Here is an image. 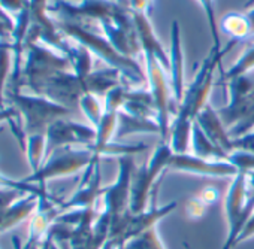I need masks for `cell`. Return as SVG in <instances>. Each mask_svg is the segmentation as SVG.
Masks as SVG:
<instances>
[{
    "mask_svg": "<svg viewBox=\"0 0 254 249\" xmlns=\"http://www.w3.org/2000/svg\"><path fill=\"white\" fill-rule=\"evenodd\" d=\"M57 26L63 35L72 38L76 44L88 48L93 54L108 63L109 67L120 70L123 75V81H127V85L142 84L145 81V73L142 72L139 64L133 58L120 54L106 38L87 30L84 26L75 21L62 20L60 23H57Z\"/></svg>",
    "mask_w": 254,
    "mask_h": 249,
    "instance_id": "6da1fadb",
    "label": "cell"
},
{
    "mask_svg": "<svg viewBox=\"0 0 254 249\" xmlns=\"http://www.w3.org/2000/svg\"><path fill=\"white\" fill-rule=\"evenodd\" d=\"M73 72L72 63L67 55L56 51L54 48L38 42L24 41V66L21 85L27 87L30 93L38 94V91L57 73Z\"/></svg>",
    "mask_w": 254,
    "mask_h": 249,
    "instance_id": "7a4b0ae2",
    "label": "cell"
},
{
    "mask_svg": "<svg viewBox=\"0 0 254 249\" xmlns=\"http://www.w3.org/2000/svg\"><path fill=\"white\" fill-rule=\"evenodd\" d=\"M14 107L23 116V130L26 135L42 133L47 135L48 127L62 118H69L73 110L38 94H11Z\"/></svg>",
    "mask_w": 254,
    "mask_h": 249,
    "instance_id": "3957f363",
    "label": "cell"
},
{
    "mask_svg": "<svg viewBox=\"0 0 254 249\" xmlns=\"http://www.w3.org/2000/svg\"><path fill=\"white\" fill-rule=\"evenodd\" d=\"M174 151L168 142H162L159 148L153 152L148 163L138 167L133 173L132 179V191H130V212L141 213L147 210V204L151 199L153 188L157 182V178L162 176L163 170L169 169Z\"/></svg>",
    "mask_w": 254,
    "mask_h": 249,
    "instance_id": "277c9868",
    "label": "cell"
},
{
    "mask_svg": "<svg viewBox=\"0 0 254 249\" xmlns=\"http://www.w3.org/2000/svg\"><path fill=\"white\" fill-rule=\"evenodd\" d=\"M94 157L96 154L91 148H76V147L59 148L51 152L50 158L45 160V163L38 172L24 178L23 181L45 187L47 182L51 179L69 176L85 169L93 161Z\"/></svg>",
    "mask_w": 254,
    "mask_h": 249,
    "instance_id": "5b68a950",
    "label": "cell"
},
{
    "mask_svg": "<svg viewBox=\"0 0 254 249\" xmlns=\"http://www.w3.org/2000/svg\"><path fill=\"white\" fill-rule=\"evenodd\" d=\"M247 184L248 173L239 172L236 176H233V181L227 190L224 209L229 222V234L223 245V249H232L235 246L238 236L254 212V196L248 193Z\"/></svg>",
    "mask_w": 254,
    "mask_h": 249,
    "instance_id": "8992f818",
    "label": "cell"
},
{
    "mask_svg": "<svg viewBox=\"0 0 254 249\" xmlns=\"http://www.w3.org/2000/svg\"><path fill=\"white\" fill-rule=\"evenodd\" d=\"M136 170L133 155L118 157V173L117 179L112 185L103 188L102 200H103V212L111 218L109 227L115 222L121 221L130 212V191H132V179Z\"/></svg>",
    "mask_w": 254,
    "mask_h": 249,
    "instance_id": "52a82bcc",
    "label": "cell"
},
{
    "mask_svg": "<svg viewBox=\"0 0 254 249\" xmlns=\"http://www.w3.org/2000/svg\"><path fill=\"white\" fill-rule=\"evenodd\" d=\"M229 50L224 48L221 51L212 50L211 54L203 60L200 69L197 70L194 79L190 82V85L186 88L184 99L180 104L178 113H183L193 121L199 115V112L208 104V99L214 85V72L215 67H220L221 57L227 52Z\"/></svg>",
    "mask_w": 254,
    "mask_h": 249,
    "instance_id": "ba28073f",
    "label": "cell"
},
{
    "mask_svg": "<svg viewBox=\"0 0 254 249\" xmlns=\"http://www.w3.org/2000/svg\"><path fill=\"white\" fill-rule=\"evenodd\" d=\"M126 8L120 6L112 0H82L79 5L67 3L66 0H54L48 5V11L54 12L66 21L79 20H97L99 23L103 20H114L120 15Z\"/></svg>",
    "mask_w": 254,
    "mask_h": 249,
    "instance_id": "9c48e42d",
    "label": "cell"
},
{
    "mask_svg": "<svg viewBox=\"0 0 254 249\" xmlns=\"http://www.w3.org/2000/svg\"><path fill=\"white\" fill-rule=\"evenodd\" d=\"M145 61H147V78L150 82V91L154 99V107L157 113V124L160 127V138L162 142L169 141V133H171V99H169V85L166 81L165 69L159 63V60L150 54H145Z\"/></svg>",
    "mask_w": 254,
    "mask_h": 249,
    "instance_id": "30bf717a",
    "label": "cell"
},
{
    "mask_svg": "<svg viewBox=\"0 0 254 249\" xmlns=\"http://www.w3.org/2000/svg\"><path fill=\"white\" fill-rule=\"evenodd\" d=\"M96 129L93 126L62 118L53 122L47 130V155L59 148L76 147L91 148L96 142Z\"/></svg>",
    "mask_w": 254,
    "mask_h": 249,
    "instance_id": "8fae6325",
    "label": "cell"
},
{
    "mask_svg": "<svg viewBox=\"0 0 254 249\" xmlns=\"http://www.w3.org/2000/svg\"><path fill=\"white\" fill-rule=\"evenodd\" d=\"M84 94L82 81L72 70L57 73L38 91V96H44L70 110L79 107V100Z\"/></svg>",
    "mask_w": 254,
    "mask_h": 249,
    "instance_id": "7c38bea8",
    "label": "cell"
},
{
    "mask_svg": "<svg viewBox=\"0 0 254 249\" xmlns=\"http://www.w3.org/2000/svg\"><path fill=\"white\" fill-rule=\"evenodd\" d=\"M100 184H102L100 157L96 154L93 161L85 167V172H84V176L81 179L78 190L73 193V196L69 200H66L64 203H60L62 212L70 210V209L96 207V201L102 199V191H103Z\"/></svg>",
    "mask_w": 254,
    "mask_h": 249,
    "instance_id": "4fadbf2b",
    "label": "cell"
},
{
    "mask_svg": "<svg viewBox=\"0 0 254 249\" xmlns=\"http://www.w3.org/2000/svg\"><path fill=\"white\" fill-rule=\"evenodd\" d=\"M169 169L200 175V176H212V178H227L236 176L238 169L226 161V160H205L194 154H174Z\"/></svg>",
    "mask_w": 254,
    "mask_h": 249,
    "instance_id": "5bb4252c",
    "label": "cell"
},
{
    "mask_svg": "<svg viewBox=\"0 0 254 249\" xmlns=\"http://www.w3.org/2000/svg\"><path fill=\"white\" fill-rule=\"evenodd\" d=\"M178 206L177 201H171L168 204H163V206H156L153 203V206L141 213H129L126 218V222H124V227H123V233L117 242V248L121 249L127 242L144 234L145 231L154 228L157 225L159 221H162L165 216H168L172 210H175Z\"/></svg>",
    "mask_w": 254,
    "mask_h": 249,
    "instance_id": "9a60e30c",
    "label": "cell"
},
{
    "mask_svg": "<svg viewBox=\"0 0 254 249\" xmlns=\"http://www.w3.org/2000/svg\"><path fill=\"white\" fill-rule=\"evenodd\" d=\"M60 213H62L60 206H57L48 194L41 196L39 204H38L35 213L32 215L29 237H27L26 243L23 245V249H29L30 246L41 243L45 239V236L48 234L51 225L56 222V219L59 218Z\"/></svg>",
    "mask_w": 254,
    "mask_h": 249,
    "instance_id": "2e32d148",
    "label": "cell"
},
{
    "mask_svg": "<svg viewBox=\"0 0 254 249\" xmlns=\"http://www.w3.org/2000/svg\"><path fill=\"white\" fill-rule=\"evenodd\" d=\"M206 138L226 154L233 152V139L229 135V129L223 124L218 112L208 103L194 119Z\"/></svg>",
    "mask_w": 254,
    "mask_h": 249,
    "instance_id": "e0dca14e",
    "label": "cell"
},
{
    "mask_svg": "<svg viewBox=\"0 0 254 249\" xmlns=\"http://www.w3.org/2000/svg\"><path fill=\"white\" fill-rule=\"evenodd\" d=\"M133 21H135V27L139 36V42H141V48L144 50L145 54H150L153 57H156L159 60V63L163 66L165 70H169L171 63H169V57L165 51V48L162 47V44L157 41L153 26L150 23L148 14H142V12H132Z\"/></svg>",
    "mask_w": 254,
    "mask_h": 249,
    "instance_id": "ac0fdd59",
    "label": "cell"
},
{
    "mask_svg": "<svg viewBox=\"0 0 254 249\" xmlns=\"http://www.w3.org/2000/svg\"><path fill=\"white\" fill-rule=\"evenodd\" d=\"M171 79H172V93L178 104H181L186 93L184 82V57L181 48V32L178 21L172 23V38H171Z\"/></svg>",
    "mask_w": 254,
    "mask_h": 249,
    "instance_id": "d6986e66",
    "label": "cell"
},
{
    "mask_svg": "<svg viewBox=\"0 0 254 249\" xmlns=\"http://www.w3.org/2000/svg\"><path fill=\"white\" fill-rule=\"evenodd\" d=\"M159 135L160 136V127L156 119L151 118H142L135 116L124 110L118 112V126L114 136V141L120 142L121 139L132 136V135Z\"/></svg>",
    "mask_w": 254,
    "mask_h": 249,
    "instance_id": "ffe728a7",
    "label": "cell"
},
{
    "mask_svg": "<svg viewBox=\"0 0 254 249\" xmlns=\"http://www.w3.org/2000/svg\"><path fill=\"white\" fill-rule=\"evenodd\" d=\"M39 194H26L21 199H18L5 213L2 222H0V234H3L14 227H17L20 222L32 216L39 204Z\"/></svg>",
    "mask_w": 254,
    "mask_h": 249,
    "instance_id": "44dd1931",
    "label": "cell"
},
{
    "mask_svg": "<svg viewBox=\"0 0 254 249\" xmlns=\"http://www.w3.org/2000/svg\"><path fill=\"white\" fill-rule=\"evenodd\" d=\"M121 82H123L121 72L114 67H108L103 70H93L82 81V85H84L85 94H94L97 97H100V96L105 97L109 90L120 85Z\"/></svg>",
    "mask_w": 254,
    "mask_h": 249,
    "instance_id": "7402d4cb",
    "label": "cell"
},
{
    "mask_svg": "<svg viewBox=\"0 0 254 249\" xmlns=\"http://www.w3.org/2000/svg\"><path fill=\"white\" fill-rule=\"evenodd\" d=\"M121 110L130 113V115H135V116L157 119L154 99L151 96V91H145V90H130L129 88L124 106Z\"/></svg>",
    "mask_w": 254,
    "mask_h": 249,
    "instance_id": "603a6c76",
    "label": "cell"
},
{
    "mask_svg": "<svg viewBox=\"0 0 254 249\" xmlns=\"http://www.w3.org/2000/svg\"><path fill=\"white\" fill-rule=\"evenodd\" d=\"M193 119L178 113L174 124L171 126L169 133V145L174 154H187L191 147V130H193Z\"/></svg>",
    "mask_w": 254,
    "mask_h": 249,
    "instance_id": "cb8c5ba5",
    "label": "cell"
},
{
    "mask_svg": "<svg viewBox=\"0 0 254 249\" xmlns=\"http://www.w3.org/2000/svg\"><path fill=\"white\" fill-rule=\"evenodd\" d=\"M218 29L236 44L253 35L251 33V24H250L248 17H247V12H229V14H226L221 18Z\"/></svg>",
    "mask_w": 254,
    "mask_h": 249,
    "instance_id": "d4e9b609",
    "label": "cell"
},
{
    "mask_svg": "<svg viewBox=\"0 0 254 249\" xmlns=\"http://www.w3.org/2000/svg\"><path fill=\"white\" fill-rule=\"evenodd\" d=\"M21 147L32 167V173L38 172L45 163V157H47V135L42 133L26 135L24 139L21 141Z\"/></svg>",
    "mask_w": 254,
    "mask_h": 249,
    "instance_id": "484cf974",
    "label": "cell"
},
{
    "mask_svg": "<svg viewBox=\"0 0 254 249\" xmlns=\"http://www.w3.org/2000/svg\"><path fill=\"white\" fill-rule=\"evenodd\" d=\"M191 148L194 155L205 158V160H226L229 154H226L223 149H220L218 147H215L208 138L206 135L202 132V129L199 127V124L194 121L193 122V130H191Z\"/></svg>",
    "mask_w": 254,
    "mask_h": 249,
    "instance_id": "4316f807",
    "label": "cell"
},
{
    "mask_svg": "<svg viewBox=\"0 0 254 249\" xmlns=\"http://www.w3.org/2000/svg\"><path fill=\"white\" fill-rule=\"evenodd\" d=\"M91 51L88 48H85L81 44L76 45H70L67 50V57L72 63V69L73 73L84 81L91 72H93V57H91Z\"/></svg>",
    "mask_w": 254,
    "mask_h": 249,
    "instance_id": "83f0119b",
    "label": "cell"
},
{
    "mask_svg": "<svg viewBox=\"0 0 254 249\" xmlns=\"http://www.w3.org/2000/svg\"><path fill=\"white\" fill-rule=\"evenodd\" d=\"M12 73V44L0 42V109L3 106V93Z\"/></svg>",
    "mask_w": 254,
    "mask_h": 249,
    "instance_id": "f1b7e54d",
    "label": "cell"
},
{
    "mask_svg": "<svg viewBox=\"0 0 254 249\" xmlns=\"http://www.w3.org/2000/svg\"><path fill=\"white\" fill-rule=\"evenodd\" d=\"M79 109L88 119L90 126L96 129L105 113V103H102L100 99L94 94H84L79 100Z\"/></svg>",
    "mask_w": 254,
    "mask_h": 249,
    "instance_id": "f546056e",
    "label": "cell"
},
{
    "mask_svg": "<svg viewBox=\"0 0 254 249\" xmlns=\"http://www.w3.org/2000/svg\"><path fill=\"white\" fill-rule=\"evenodd\" d=\"M121 249H165V246L159 236L157 227H154L144 234L129 240Z\"/></svg>",
    "mask_w": 254,
    "mask_h": 249,
    "instance_id": "4dcf8cb0",
    "label": "cell"
},
{
    "mask_svg": "<svg viewBox=\"0 0 254 249\" xmlns=\"http://www.w3.org/2000/svg\"><path fill=\"white\" fill-rule=\"evenodd\" d=\"M254 69V45L250 47L244 55L232 66V69H229L226 73H223V79L224 81H230L233 78H238L241 75H245L248 72H251Z\"/></svg>",
    "mask_w": 254,
    "mask_h": 249,
    "instance_id": "1f68e13d",
    "label": "cell"
},
{
    "mask_svg": "<svg viewBox=\"0 0 254 249\" xmlns=\"http://www.w3.org/2000/svg\"><path fill=\"white\" fill-rule=\"evenodd\" d=\"M147 149V145L144 144H138V145H127V144H121L117 141L109 142L100 152L99 157L102 155H117V157H123V155H135V154H141L142 151Z\"/></svg>",
    "mask_w": 254,
    "mask_h": 249,
    "instance_id": "d6a6232c",
    "label": "cell"
},
{
    "mask_svg": "<svg viewBox=\"0 0 254 249\" xmlns=\"http://www.w3.org/2000/svg\"><path fill=\"white\" fill-rule=\"evenodd\" d=\"M0 188H14V190H20V191L29 193V194H39V196L48 194L45 187H42V185L29 184L26 181H17V179L5 176L3 173H0Z\"/></svg>",
    "mask_w": 254,
    "mask_h": 249,
    "instance_id": "836d02e7",
    "label": "cell"
},
{
    "mask_svg": "<svg viewBox=\"0 0 254 249\" xmlns=\"http://www.w3.org/2000/svg\"><path fill=\"white\" fill-rule=\"evenodd\" d=\"M199 3L202 5L205 15L208 18L209 27H211V35H212V41H214V48L217 51H221V39H220V29L217 26V20H215V12H214V0H199Z\"/></svg>",
    "mask_w": 254,
    "mask_h": 249,
    "instance_id": "e575fe53",
    "label": "cell"
},
{
    "mask_svg": "<svg viewBox=\"0 0 254 249\" xmlns=\"http://www.w3.org/2000/svg\"><path fill=\"white\" fill-rule=\"evenodd\" d=\"M227 161L232 163L238 169V172H244V173L254 172V154H251V152L233 151L229 154Z\"/></svg>",
    "mask_w": 254,
    "mask_h": 249,
    "instance_id": "d590c367",
    "label": "cell"
},
{
    "mask_svg": "<svg viewBox=\"0 0 254 249\" xmlns=\"http://www.w3.org/2000/svg\"><path fill=\"white\" fill-rule=\"evenodd\" d=\"M29 193L20 191V190H14V188H0V222H2L5 213L8 212V209L23 196H26Z\"/></svg>",
    "mask_w": 254,
    "mask_h": 249,
    "instance_id": "8d00e7d4",
    "label": "cell"
},
{
    "mask_svg": "<svg viewBox=\"0 0 254 249\" xmlns=\"http://www.w3.org/2000/svg\"><path fill=\"white\" fill-rule=\"evenodd\" d=\"M205 210H206V204L197 196L189 199L186 203V213L190 219H200L205 215Z\"/></svg>",
    "mask_w": 254,
    "mask_h": 249,
    "instance_id": "74e56055",
    "label": "cell"
},
{
    "mask_svg": "<svg viewBox=\"0 0 254 249\" xmlns=\"http://www.w3.org/2000/svg\"><path fill=\"white\" fill-rule=\"evenodd\" d=\"M233 151H247L254 154V130L239 138H233Z\"/></svg>",
    "mask_w": 254,
    "mask_h": 249,
    "instance_id": "f35d334b",
    "label": "cell"
},
{
    "mask_svg": "<svg viewBox=\"0 0 254 249\" xmlns=\"http://www.w3.org/2000/svg\"><path fill=\"white\" fill-rule=\"evenodd\" d=\"M2 6L8 14H20L30 6V0H0Z\"/></svg>",
    "mask_w": 254,
    "mask_h": 249,
    "instance_id": "ab89813d",
    "label": "cell"
},
{
    "mask_svg": "<svg viewBox=\"0 0 254 249\" xmlns=\"http://www.w3.org/2000/svg\"><path fill=\"white\" fill-rule=\"evenodd\" d=\"M218 190L214 188V187H205L202 188V191L197 194V197L208 206V204H214L217 200H218Z\"/></svg>",
    "mask_w": 254,
    "mask_h": 249,
    "instance_id": "60d3db41",
    "label": "cell"
},
{
    "mask_svg": "<svg viewBox=\"0 0 254 249\" xmlns=\"http://www.w3.org/2000/svg\"><path fill=\"white\" fill-rule=\"evenodd\" d=\"M150 6H151V0H130V2H129V9H130V12L148 14Z\"/></svg>",
    "mask_w": 254,
    "mask_h": 249,
    "instance_id": "b9f144b4",
    "label": "cell"
},
{
    "mask_svg": "<svg viewBox=\"0 0 254 249\" xmlns=\"http://www.w3.org/2000/svg\"><path fill=\"white\" fill-rule=\"evenodd\" d=\"M254 234V215H251L250 216V219L247 221V224H245V227L242 228V231H241V234L238 236V239H236V243H235V246L239 243V242H244V240H247L248 237H251Z\"/></svg>",
    "mask_w": 254,
    "mask_h": 249,
    "instance_id": "7bdbcfd3",
    "label": "cell"
},
{
    "mask_svg": "<svg viewBox=\"0 0 254 249\" xmlns=\"http://www.w3.org/2000/svg\"><path fill=\"white\" fill-rule=\"evenodd\" d=\"M14 29H15V24H11V23L0 20V42H5V39H8V38L12 39Z\"/></svg>",
    "mask_w": 254,
    "mask_h": 249,
    "instance_id": "ee69618b",
    "label": "cell"
},
{
    "mask_svg": "<svg viewBox=\"0 0 254 249\" xmlns=\"http://www.w3.org/2000/svg\"><path fill=\"white\" fill-rule=\"evenodd\" d=\"M18 113V110L14 106L5 107V109H0V122L3 121H12V118Z\"/></svg>",
    "mask_w": 254,
    "mask_h": 249,
    "instance_id": "f6af8a7d",
    "label": "cell"
},
{
    "mask_svg": "<svg viewBox=\"0 0 254 249\" xmlns=\"http://www.w3.org/2000/svg\"><path fill=\"white\" fill-rule=\"evenodd\" d=\"M41 249H60V246L50 234H47L45 239L41 242Z\"/></svg>",
    "mask_w": 254,
    "mask_h": 249,
    "instance_id": "bcb514c9",
    "label": "cell"
},
{
    "mask_svg": "<svg viewBox=\"0 0 254 249\" xmlns=\"http://www.w3.org/2000/svg\"><path fill=\"white\" fill-rule=\"evenodd\" d=\"M0 20H3V21H6V23H11V24H15V20H14L2 6H0Z\"/></svg>",
    "mask_w": 254,
    "mask_h": 249,
    "instance_id": "7dc6e473",
    "label": "cell"
},
{
    "mask_svg": "<svg viewBox=\"0 0 254 249\" xmlns=\"http://www.w3.org/2000/svg\"><path fill=\"white\" fill-rule=\"evenodd\" d=\"M12 243H14V249H23V246L20 245L18 237H12Z\"/></svg>",
    "mask_w": 254,
    "mask_h": 249,
    "instance_id": "c3c4849f",
    "label": "cell"
},
{
    "mask_svg": "<svg viewBox=\"0 0 254 249\" xmlns=\"http://www.w3.org/2000/svg\"><path fill=\"white\" fill-rule=\"evenodd\" d=\"M254 5V0H248V2L245 3V8H250V6H253Z\"/></svg>",
    "mask_w": 254,
    "mask_h": 249,
    "instance_id": "681fc988",
    "label": "cell"
},
{
    "mask_svg": "<svg viewBox=\"0 0 254 249\" xmlns=\"http://www.w3.org/2000/svg\"><path fill=\"white\" fill-rule=\"evenodd\" d=\"M184 246H186V249H191V248H190V245H189V243H186V242H184Z\"/></svg>",
    "mask_w": 254,
    "mask_h": 249,
    "instance_id": "f907efd6",
    "label": "cell"
},
{
    "mask_svg": "<svg viewBox=\"0 0 254 249\" xmlns=\"http://www.w3.org/2000/svg\"><path fill=\"white\" fill-rule=\"evenodd\" d=\"M0 133H2V130H0Z\"/></svg>",
    "mask_w": 254,
    "mask_h": 249,
    "instance_id": "816d5d0a",
    "label": "cell"
}]
</instances>
